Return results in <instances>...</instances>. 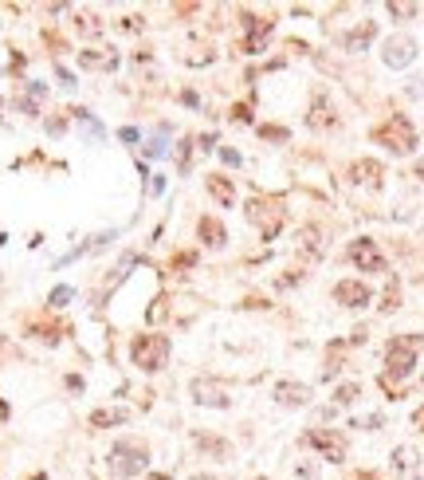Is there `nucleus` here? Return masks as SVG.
I'll return each mask as SVG.
<instances>
[{"label": "nucleus", "mask_w": 424, "mask_h": 480, "mask_svg": "<svg viewBox=\"0 0 424 480\" xmlns=\"http://www.w3.org/2000/svg\"><path fill=\"white\" fill-rule=\"evenodd\" d=\"M79 63H83L87 71H114V67H118V51H110V55H102V51L87 48V51H79Z\"/></svg>", "instance_id": "nucleus-15"}, {"label": "nucleus", "mask_w": 424, "mask_h": 480, "mask_svg": "<svg viewBox=\"0 0 424 480\" xmlns=\"http://www.w3.org/2000/svg\"><path fill=\"white\" fill-rule=\"evenodd\" d=\"M220 158H224L228 166H240V154H236V150H228V146H224V150H220Z\"/></svg>", "instance_id": "nucleus-35"}, {"label": "nucleus", "mask_w": 424, "mask_h": 480, "mask_svg": "<svg viewBox=\"0 0 424 480\" xmlns=\"http://www.w3.org/2000/svg\"><path fill=\"white\" fill-rule=\"evenodd\" d=\"M130 413L126 410H95L90 413V429H114V425H126Z\"/></svg>", "instance_id": "nucleus-19"}, {"label": "nucleus", "mask_w": 424, "mask_h": 480, "mask_svg": "<svg viewBox=\"0 0 424 480\" xmlns=\"http://www.w3.org/2000/svg\"><path fill=\"white\" fill-rule=\"evenodd\" d=\"M142 480H169V476H165V472H146Z\"/></svg>", "instance_id": "nucleus-38"}, {"label": "nucleus", "mask_w": 424, "mask_h": 480, "mask_svg": "<svg viewBox=\"0 0 424 480\" xmlns=\"http://www.w3.org/2000/svg\"><path fill=\"white\" fill-rule=\"evenodd\" d=\"M232 122H252V107H244V102L232 107Z\"/></svg>", "instance_id": "nucleus-31"}, {"label": "nucleus", "mask_w": 424, "mask_h": 480, "mask_svg": "<svg viewBox=\"0 0 424 480\" xmlns=\"http://www.w3.org/2000/svg\"><path fill=\"white\" fill-rule=\"evenodd\" d=\"M55 75H60V83H63V87H75V75H71L67 67H55Z\"/></svg>", "instance_id": "nucleus-32"}, {"label": "nucleus", "mask_w": 424, "mask_h": 480, "mask_svg": "<svg viewBox=\"0 0 424 480\" xmlns=\"http://www.w3.org/2000/svg\"><path fill=\"white\" fill-rule=\"evenodd\" d=\"M256 480H264V476H256Z\"/></svg>", "instance_id": "nucleus-41"}, {"label": "nucleus", "mask_w": 424, "mask_h": 480, "mask_svg": "<svg viewBox=\"0 0 424 480\" xmlns=\"http://www.w3.org/2000/svg\"><path fill=\"white\" fill-rule=\"evenodd\" d=\"M413 366H416V339H393L389 350H385L381 386L397 398V394H401V382L413 378Z\"/></svg>", "instance_id": "nucleus-1"}, {"label": "nucleus", "mask_w": 424, "mask_h": 480, "mask_svg": "<svg viewBox=\"0 0 424 480\" xmlns=\"http://www.w3.org/2000/svg\"><path fill=\"white\" fill-rule=\"evenodd\" d=\"M197 236L205 240V244H212V248H220L228 240V232H224V225L220 220H212V217H200V225H197Z\"/></svg>", "instance_id": "nucleus-17"}, {"label": "nucleus", "mask_w": 424, "mask_h": 480, "mask_svg": "<svg viewBox=\"0 0 424 480\" xmlns=\"http://www.w3.org/2000/svg\"><path fill=\"white\" fill-rule=\"evenodd\" d=\"M48 131H51V134H63V131H67V122H63V119H51Z\"/></svg>", "instance_id": "nucleus-36"}, {"label": "nucleus", "mask_w": 424, "mask_h": 480, "mask_svg": "<svg viewBox=\"0 0 424 480\" xmlns=\"http://www.w3.org/2000/svg\"><path fill=\"white\" fill-rule=\"evenodd\" d=\"M189 394H193L197 406H217V410H228V406H232L228 390L220 386V382H212V378H193V382H189Z\"/></svg>", "instance_id": "nucleus-8"}, {"label": "nucleus", "mask_w": 424, "mask_h": 480, "mask_svg": "<svg viewBox=\"0 0 424 480\" xmlns=\"http://www.w3.org/2000/svg\"><path fill=\"white\" fill-rule=\"evenodd\" d=\"M118 138H122V142H138V131H134V126H122Z\"/></svg>", "instance_id": "nucleus-34"}, {"label": "nucleus", "mask_w": 424, "mask_h": 480, "mask_svg": "<svg viewBox=\"0 0 424 480\" xmlns=\"http://www.w3.org/2000/svg\"><path fill=\"white\" fill-rule=\"evenodd\" d=\"M259 138H267V142H287V131H283V126H259Z\"/></svg>", "instance_id": "nucleus-27"}, {"label": "nucleus", "mask_w": 424, "mask_h": 480, "mask_svg": "<svg viewBox=\"0 0 424 480\" xmlns=\"http://www.w3.org/2000/svg\"><path fill=\"white\" fill-rule=\"evenodd\" d=\"M130 359L138 371H161L169 362V339L165 335H138V339L130 342Z\"/></svg>", "instance_id": "nucleus-2"}, {"label": "nucleus", "mask_w": 424, "mask_h": 480, "mask_svg": "<svg viewBox=\"0 0 424 480\" xmlns=\"http://www.w3.org/2000/svg\"><path fill=\"white\" fill-rule=\"evenodd\" d=\"M295 472H299V480H315V476H318V472H315V465H299Z\"/></svg>", "instance_id": "nucleus-33"}, {"label": "nucleus", "mask_w": 424, "mask_h": 480, "mask_svg": "<svg viewBox=\"0 0 424 480\" xmlns=\"http://www.w3.org/2000/svg\"><path fill=\"white\" fill-rule=\"evenodd\" d=\"M397 300H401V288H397V280H389V291H385L381 311H397Z\"/></svg>", "instance_id": "nucleus-26"}, {"label": "nucleus", "mask_w": 424, "mask_h": 480, "mask_svg": "<svg viewBox=\"0 0 424 480\" xmlns=\"http://www.w3.org/2000/svg\"><path fill=\"white\" fill-rule=\"evenodd\" d=\"M357 394H362V386H357V382H346V386H338V390H334V401H338V406H354Z\"/></svg>", "instance_id": "nucleus-23"}, {"label": "nucleus", "mask_w": 424, "mask_h": 480, "mask_svg": "<svg viewBox=\"0 0 424 480\" xmlns=\"http://www.w3.org/2000/svg\"><path fill=\"white\" fill-rule=\"evenodd\" d=\"M413 425H416V429H420V433H424V406H420V410H416V413H413Z\"/></svg>", "instance_id": "nucleus-37"}, {"label": "nucleus", "mask_w": 424, "mask_h": 480, "mask_svg": "<svg viewBox=\"0 0 424 480\" xmlns=\"http://www.w3.org/2000/svg\"><path fill=\"white\" fill-rule=\"evenodd\" d=\"M381 60H385V67H393V71H401V67H409V63L416 60V40L413 36H389V40L381 44Z\"/></svg>", "instance_id": "nucleus-6"}, {"label": "nucleus", "mask_w": 424, "mask_h": 480, "mask_svg": "<svg viewBox=\"0 0 424 480\" xmlns=\"http://www.w3.org/2000/svg\"><path fill=\"white\" fill-rule=\"evenodd\" d=\"M71 295H75V291H71L67 284H60V288H55V291L48 295V303H51V307H67V300H71Z\"/></svg>", "instance_id": "nucleus-25"}, {"label": "nucleus", "mask_w": 424, "mask_h": 480, "mask_svg": "<svg viewBox=\"0 0 424 480\" xmlns=\"http://www.w3.org/2000/svg\"><path fill=\"white\" fill-rule=\"evenodd\" d=\"M208 193H212L224 209H232V201H236V189H232V181H228L224 173H212V178H208Z\"/></svg>", "instance_id": "nucleus-18"}, {"label": "nucleus", "mask_w": 424, "mask_h": 480, "mask_svg": "<svg viewBox=\"0 0 424 480\" xmlns=\"http://www.w3.org/2000/svg\"><path fill=\"white\" fill-rule=\"evenodd\" d=\"M385 8H389V16H397V20H409V16H416V4H401V0H389Z\"/></svg>", "instance_id": "nucleus-24"}, {"label": "nucleus", "mask_w": 424, "mask_h": 480, "mask_svg": "<svg viewBox=\"0 0 424 480\" xmlns=\"http://www.w3.org/2000/svg\"><path fill=\"white\" fill-rule=\"evenodd\" d=\"M110 465H114L118 476H138V472L149 469V453L138 441H118V445L110 449Z\"/></svg>", "instance_id": "nucleus-4"}, {"label": "nucleus", "mask_w": 424, "mask_h": 480, "mask_svg": "<svg viewBox=\"0 0 424 480\" xmlns=\"http://www.w3.org/2000/svg\"><path fill=\"white\" fill-rule=\"evenodd\" d=\"M299 240H303L299 248H303L306 256H318V248H322V240H318V229H303V232H299Z\"/></svg>", "instance_id": "nucleus-22"}, {"label": "nucleus", "mask_w": 424, "mask_h": 480, "mask_svg": "<svg viewBox=\"0 0 424 480\" xmlns=\"http://www.w3.org/2000/svg\"><path fill=\"white\" fill-rule=\"evenodd\" d=\"M374 36H377V20H362L354 32H346V36H342V48L346 51H365L369 44H374Z\"/></svg>", "instance_id": "nucleus-14"}, {"label": "nucleus", "mask_w": 424, "mask_h": 480, "mask_svg": "<svg viewBox=\"0 0 424 480\" xmlns=\"http://www.w3.org/2000/svg\"><path fill=\"white\" fill-rule=\"evenodd\" d=\"M334 300L342 303V307H369V300H374V291L365 288L362 280H342V284H334Z\"/></svg>", "instance_id": "nucleus-11"}, {"label": "nucleus", "mask_w": 424, "mask_h": 480, "mask_svg": "<svg viewBox=\"0 0 424 480\" xmlns=\"http://www.w3.org/2000/svg\"><path fill=\"white\" fill-rule=\"evenodd\" d=\"M354 181H365V185H377L381 181V166L377 161H354Z\"/></svg>", "instance_id": "nucleus-21"}, {"label": "nucleus", "mask_w": 424, "mask_h": 480, "mask_svg": "<svg viewBox=\"0 0 424 480\" xmlns=\"http://www.w3.org/2000/svg\"><path fill=\"white\" fill-rule=\"evenodd\" d=\"M271 398L279 406H287V410H303V406H310V386H303V382H275Z\"/></svg>", "instance_id": "nucleus-12"}, {"label": "nucleus", "mask_w": 424, "mask_h": 480, "mask_svg": "<svg viewBox=\"0 0 424 480\" xmlns=\"http://www.w3.org/2000/svg\"><path fill=\"white\" fill-rule=\"evenodd\" d=\"M244 28H247V55H259L267 44V36L275 32V20H264V16H244Z\"/></svg>", "instance_id": "nucleus-13"}, {"label": "nucleus", "mask_w": 424, "mask_h": 480, "mask_svg": "<svg viewBox=\"0 0 424 480\" xmlns=\"http://www.w3.org/2000/svg\"><path fill=\"white\" fill-rule=\"evenodd\" d=\"M247 220L264 232V240H275L279 229H283V209H279V201H271V197H256L247 205Z\"/></svg>", "instance_id": "nucleus-5"}, {"label": "nucleus", "mask_w": 424, "mask_h": 480, "mask_svg": "<svg viewBox=\"0 0 424 480\" xmlns=\"http://www.w3.org/2000/svg\"><path fill=\"white\" fill-rule=\"evenodd\" d=\"M303 441L310 445V449L322 453L326 460H334V465H338V460H346V437L338 429H315V433H306Z\"/></svg>", "instance_id": "nucleus-7"}, {"label": "nucleus", "mask_w": 424, "mask_h": 480, "mask_svg": "<svg viewBox=\"0 0 424 480\" xmlns=\"http://www.w3.org/2000/svg\"><path fill=\"white\" fill-rule=\"evenodd\" d=\"M142 150H146L149 158H161V154H165V142H161V138H149L146 146H142Z\"/></svg>", "instance_id": "nucleus-30"}, {"label": "nucleus", "mask_w": 424, "mask_h": 480, "mask_svg": "<svg viewBox=\"0 0 424 480\" xmlns=\"http://www.w3.org/2000/svg\"><path fill=\"white\" fill-rule=\"evenodd\" d=\"M416 178H424V161H420V166H416Z\"/></svg>", "instance_id": "nucleus-40"}, {"label": "nucleus", "mask_w": 424, "mask_h": 480, "mask_svg": "<svg viewBox=\"0 0 424 480\" xmlns=\"http://www.w3.org/2000/svg\"><path fill=\"white\" fill-rule=\"evenodd\" d=\"M306 126H310V131H330V126H338V110L330 107L326 91H315L310 110H306Z\"/></svg>", "instance_id": "nucleus-10"}, {"label": "nucleus", "mask_w": 424, "mask_h": 480, "mask_svg": "<svg viewBox=\"0 0 424 480\" xmlns=\"http://www.w3.org/2000/svg\"><path fill=\"white\" fill-rule=\"evenodd\" d=\"M189 158H193V138L181 142V150H177V166L181 170H189Z\"/></svg>", "instance_id": "nucleus-28"}, {"label": "nucleus", "mask_w": 424, "mask_h": 480, "mask_svg": "<svg viewBox=\"0 0 424 480\" xmlns=\"http://www.w3.org/2000/svg\"><path fill=\"white\" fill-rule=\"evenodd\" d=\"M416 465H420V453H416V449H409V445L393 449V469H397V472H404V476H409V472H416Z\"/></svg>", "instance_id": "nucleus-20"}, {"label": "nucleus", "mask_w": 424, "mask_h": 480, "mask_svg": "<svg viewBox=\"0 0 424 480\" xmlns=\"http://www.w3.org/2000/svg\"><path fill=\"white\" fill-rule=\"evenodd\" d=\"M0 418H8V406H4V401H0Z\"/></svg>", "instance_id": "nucleus-39"}, {"label": "nucleus", "mask_w": 424, "mask_h": 480, "mask_svg": "<svg viewBox=\"0 0 424 480\" xmlns=\"http://www.w3.org/2000/svg\"><path fill=\"white\" fill-rule=\"evenodd\" d=\"M79 28L87 32V36H99V32H102V24H99V16H83V20H79Z\"/></svg>", "instance_id": "nucleus-29"}, {"label": "nucleus", "mask_w": 424, "mask_h": 480, "mask_svg": "<svg viewBox=\"0 0 424 480\" xmlns=\"http://www.w3.org/2000/svg\"><path fill=\"white\" fill-rule=\"evenodd\" d=\"M350 264L357 272H385V256L374 240H354L350 244Z\"/></svg>", "instance_id": "nucleus-9"}, {"label": "nucleus", "mask_w": 424, "mask_h": 480, "mask_svg": "<svg viewBox=\"0 0 424 480\" xmlns=\"http://www.w3.org/2000/svg\"><path fill=\"white\" fill-rule=\"evenodd\" d=\"M374 138L381 142L385 150H393V154H413L416 150V131H413V122L404 119V114L385 119L381 126L374 131Z\"/></svg>", "instance_id": "nucleus-3"}, {"label": "nucleus", "mask_w": 424, "mask_h": 480, "mask_svg": "<svg viewBox=\"0 0 424 480\" xmlns=\"http://www.w3.org/2000/svg\"><path fill=\"white\" fill-rule=\"evenodd\" d=\"M193 441H197V445L208 453V457H217V460H232V445H228L224 437H208V433H193Z\"/></svg>", "instance_id": "nucleus-16"}]
</instances>
